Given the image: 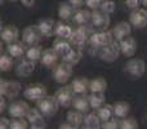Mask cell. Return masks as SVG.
<instances>
[{"label": "cell", "mask_w": 147, "mask_h": 129, "mask_svg": "<svg viewBox=\"0 0 147 129\" xmlns=\"http://www.w3.org/2000/svg\"><path fill=\"white\" fill-rule=\"evenodd\" d=\"M115 41L114 36H112L111 31H96V32L92 34L90 39H89V44H90V48L94 51V53L97 54V51L103 47L109 45L110 43Z\"/></svg>", "instance_id": "cell-1"}, {"label": "cell", "mask_w": 147, "mask_h": 129, "mask_svg": "<svg viewBox=\"0 0 147 129\" xmlns=\"http://www.w3.org/2000/svg\"><path fill=\"white\" fill-rule=\"evenodd\" d=\"M92 34H93V26H86V25L79 26L76 30H74L72 36L70 40H71L72 45L83 48L86 41H89Z\"/></svg>", "instance_id": "cell-2"}, {"label": "cell", "mask_w": 147, "mask_h": 129, "mask_svg": "<svg viewBox=\"0 0 147 129\" xmlns=\"http://www.w3.org/2000/svg\"><path fill=\"white\" fill-rule=\"evenodd\" d=\"M120 53H121V49H120V44L119 41H112L109 45L103 47V48L98 49L97 51V56L105 62H114L119 58Z\"/></svg>", "instance_id": "cell-3"}, {"label": "cell", "mask_w": 147, "mask_h": 129, "mask_svg": "<svg viewBox=\"0 0 147 129\" xmlns=\"http://www.w3.org/2000/svg\"><path fill=\"white\" fill-rule=\"evenodd\" d=\"M59 103L57 101L56 96H47L43 99L36 102V109L45 116H53L58 111Z\"/></svg>", "instance_id": "cell-4"}, {"label": "cell", "mask_w": 147, "mask_h": 129, "mask_svg": "<svg viewBox=\"0 0 147 129\" xmlns=\"http://www.w3.org/2000/svg\"><path fill=\"white\" fill-rule=\"evenodd\" d=\"M41 36H43V32L38 25L27 26L22 31V41L28 47L38 45V43L41 40Z\"/></svg>", "instance_id": "cell-5"}, {"label": "cell", "mask_w": 147, "mask_h": 129, "mask_svg": "<svg viewBox=\"0 0 147 129\" xmlns=\"http://www.w3.org/2000/svg\"><path fill=\"white\" fill-rule=\"evenodd\" d=\"M23 96H25V98H27L28 101L38 102V101H40V99H43L44 97H47V88L43 84H39V83L30 84V85H27L25 88Z\"/></svg>", "instance_id": "cell-6"}, {"label": "cell", "mask_w": 147, "mask_h": 129, "mask_svg": "<svg viewBox=\"0 0 147 129\" xmlns=\"http://www.w3.org/2000/svg\"><path fill=\"white\" fill-rule=\"evenodd\" d=\"M90 25L98 31H107L110 26V16L103 10H93L90 18Z\"/></svg>", "instance_id": "cell-7"}, {"label": "cell", "mask_w": 147, "mask_h": 129, "mask_svg": "<svg viewBox=\"0 0 147 129\" xmlns=\"http://www.w3.org/2000/svg\"><path fill=\"white\" fill-rule=\"evenodd\" d=\"M72 75V66L62 61L53 68V78L58 84H66Z\"/></svg>", "instance_id": "cell-8"}, {"label": "cell", "mask_w": 147, "mask_h": 129, "mask_svg": "<svg viewBox=\"0 0 147 129\" xmlns=\"http://www.w3.org/2000/svg\"><path fill=\"white\" fill-rule=\"evenodd\" d=\"M21 92V84L17 81H10V80H0V94L5 98L13 99L20 94Z\"/></svg>", "instance_id": "cell-9"}, {"label": "cell", "mask_w": 147, "mask_h": 129, "mask_svg": "<svg viewBox=\"0 0 147 129\" xmlns=\"http://www.w3.org/2000/svg\"><path fill=\"white\" fill-rule=\"evenodd\" d=\"M125 71H127L132 78L138 79L145 74L146 63H145V61L141 58H132L125 63Z\"/></svg>", "instance_id": "cell-10"}, {"label": "cell", "mask_w": 147, "mask_h": 129, "mask_svg": "<svg viewBox=\"0 0 147 129\" xmlns=\"http://www.w3.org/2000/svg\"><path fill=\"white\" fill-rule=\"evenodd\" d=\"M56 98L58 101L59 106L69 107L74 102L75 98V92H74L71 85H63L56 92Z\"/></svg>", "instance_id": "cell-11"}, {"label": "cell", "mask_w": 147, "mask_h": 129, "mask_svg": "<svg viewBox=\"0 0 147 129\" xmlns=\"http://www.w3.org/2000/svg\"><path fill=\"white\" fill-rule=\"evenodd\" d=\"M28 111H30V106L25 101H14L8 107V114L14 119H21V118L27 116Z\"/></svg>", "instance_id": "cell-12"}, {"label": "cell", "mask_w": 147, "mask_h": 129, "mask_svg": "<svg viewBox=\"0 0 147 129\" xmlns=\"http://www.w3.org/2000/svg\"><path fill=\"white\" fill-rule=\"evenodd\" d=\"M129 23L134 28H143L147 26V10L145 9H138L132 10L129 16Z\"/></svg>", "instance_id": "cell-13"}, {"label": "cell", "mask_w": 147, "mask_h": 129, "mask_svg": "<svg viewBox=\"0 0 147 129\" xmlns=\"http://www.w3.org/2000/svg\"><path fill=\"white\" fill-rule=\"evenodd\" d=\"M112 36L116 41H121L123 39L128 38L132 32V25L129 22H119L111 31Z\"/></svg>", "instance_id": "cell-14"}, {"label": "cell", "mask_w": 147, "mask_h": 129, "mask_svg": "<svg viewBox=\"0 0 147 129\" xmlns=\"http://www.w3.org/2000/svg\"><path fill=\"white\" fill-rule=\"evenodd\" d=\"M59 54L54 51L53 48H49V49H45L41 54V65L45 66L47 68H52V67H56L57 66V62H58V58H59Z\"/></svg>", "instance_id": "cell-15"}, {"label": "cell", "mask_w": 147, "mask_h": 129, "mask_svg": "<svg viewBox=\"0 0 147 129\" xmlns=\"http://www.w3.org/2000/svg\"><path fill=\"white\" fill-rule=\"evenodd\" d=\"M35 70V62L30 61V59H22L21 62H18L16 66V74L20 78H27Z\"/></svg>", "instance_id": "cell-16"}, {"label": "cell", "mask_w": 147, "mask_h": 129, "mask_svg": "<svg viewBox=\"0 0 147 129\" xmlns=\"http://www.w3.org/2000/svg\"><path fill=\"white\" fill-rule=\"evenodd\" d=\"M18 36H20V30L14 25L5 26L1 30V40L7 44L16 43L18 40Z\"/></svg>", "instance_id": "cell-17"}, {"label": "cell", "mask_w": 147, "mask_h": 129, "mask_svg": "<svg viewBox=\"0 0 147 129\" xmlns=\"http://www.w3.org/2000/svg\"><path fill=\"white\" fill-rule=\"evenodd\" d=\"M72 105H74V109L80 111L81 114H86L89 111V109H92L89 96H86V94H76Z\"/></svg>", "instance_id": "cell-18"}, {"label": "cell", "mask_w": 147, "mask_h": 129, "mask_svg": "<svg viewBox=\"0 0 147 129\" xmlns=\"http://www.w3.org/2000/svg\"><path fill=\"white\" fill-rule=\"evenodd\" d=\"M120 44V49H121V53L127 57H130L137 52V41L136 39H133L132 36H128V38L123 39L121 41H119Z\"/></svg>", "instance_id": "cell-19"}, {"label": "cell", "mask_w": 147, "mask_h": 129, "mask_svg": "<svg viewBox=\"0 0 147 129\" xmlns=\"http://www.w3.org/2000/svg\"><path fill=\"white\" fill-rule=\"evenodd\" d=\"M39 28L43 32V36H49L52 35H56V28H57V22L52 18H44V20L39 21Z\"/></svg>", "instance_id": "cell-20"}, {"label": "cell", "mask_w": 147, "mask_h": 129, "mask_svg": "<svg viewBox=\"0 0 147 129\" xmlns=\"http://www.w3.org/2000/svg\"><path fill=\"white\" fill-rule=\"evenodd\" d=\"M81 57H83V48H79V47L74 45L72 48L65 54V56H62V61L74 66V65H76V63L80 62Z\"/></svg>", "instance_id": "cell-21"}, {"label": "cell", "mask_w": 147, "mask_h": 129, "mask_svg": "<svg viewBox=\"0 0 147 129\" xmlns=\"http://www.w3.org/2000/svg\"><path fill=\"white\" fill-rule=\"evenodd\" d=\"M71 86L75 94H86V92L90 88V81L86 78H76L72 80Z\"/></svg>", "instance_id": "cell-22"}, {"label": "cell", "mask_w": 147, "mask_h": 129, "mask_svg": "<svg viewBox=\"0 0 147 129\" xmlns=\"http://www.w3.org/2000/svg\"><path fill=\"white\" fill-rule=\"evenodd\" d=\"M72 43L70 39H63V38H57L53 43V49L59 54V56H65L70 49L72 48Z\"/></svg>", "instance_id": "cell-23"}, {"label": "cell", "mask_w": 147, "mask_h": 129, "mask_svg": "<svg viewBox=\"0 0 147 129\" xmlns=\"http://www.w3.org/2000/svg\"><path fill=\"white\" fill-rule=\"evenodd\" d=\"M76 8L72 7L71 4H70L69 1H63L59 4V8H58V16L61 20L63 21H69L74 18V16H75L76 13Z\"/></svg>", "instance_id": "cell-24"}, {"label": "cell", "mask_w": 147, "mask_h": 129, "mask_svg": "<svg viewBox=\"0 0 147 129\" xmlns=\"http://www.w3.org/2000/svg\"><path fill=\"white\" fill-rule=\"evenodd\" d=\"M27 52L26 49V44L21 43V41H16V43H12V44H8L7 45V53H9L12 57H16V58H20L22 57L23 54Z\"/></svg>", "instance_id": "cell-25"}, {"label": "cell", "mask_w": 147, "mask_h": 129, "mask_svg": "<svg viewBox=\"0 0 147 129\" xmlns=\"http://www.w3.org/2000/svg\"><path fill=\"white\" fill-rule=\"evenodd\" d=\"M83 129H102L101 119H99L98 114L96 112H89L84 119Z\"/></svg>", "instance_id": "cell-26"}, {"label": "cell", "mask_w": 147, "mask_h": 129, "mask_svg": "<svg viewBox=\"0 0 147 129\" xmlns=\"http://www.w3.org/2000/svg\"><path fill=\"white\" fill-rule=\"evenodd\" d=\"M114 111L117 119H125L130 112V105L125 101H119L114 105Z\"/></svg>", "instance_id": "cell-27"}, {"label": "cell", "mask_w": 147, "mask_h": 129, "mask_svg": "<svg viewBox=\"0 0 147 129\" xmlns=\"http://www.w3.org/2000/svg\"><path fill=\"white\" fill-rule=\"evenodd\" d=\"M90 18H92V13L86 9H78L74 16V22L79 26H83L86 25L88 22H90Z\"/></svg>", "instance_id": "cell-28"}, {"label": "cell", "mask_w": 147, "mask_h": 129, "mask_svg": "<svg viewBox=\"0 0 147 129\" xmlns=\"http://www.w3.org/2000/svg\"><path fill=\"white\" fill-rule=\"evenodd\" d=\"M107 89V81L103 78H96L93 80H90V88L89 91L92 93H105V91Z\"/></svg>", "instance_id": "cell-29"}, {"label": "cell", "mask_w": 147, "mask_h": 129, "mask_svg": "<svg viewBox=\"0 0 147 129\" xmlns=\"http://www.w3.org/2000/svg\"><path fill=\"white\" fill-rule=\"evenodd\" d=\"M74 30L70 27L69 25L62 22H57V28H56V35L58 38H63V39H71Z\"/></svg>", "instance_id": "cell-30"}, {"label": "cell", "mask_w": 147, "mask_h": 129, "mask_svg": "<svg viewBox=\"0 0 147 129\" xmlns=\"http://www.w3.org/2000/svg\"><path fill=\"white\" fill-rule=\"evenodd\" d=\"M97 114H98V116H99V119H101L102 123L107 122V120L112 119V116H114V114H115L114 106H111V105H103L101 109H98Z\"/></svg>", "instance_id": "cell-31"}, {"label": "cell", "mask_w": 147, "mask_h": 129, "mask_svg": "<svg viewBox=\"0 0 147 129\" xmlns=\"http://www.w3.org/2000/svg\"><path fill=\"white\" fill-rule=\"evenodd\" d=\"M26 119L31 124H45L43 120V114L38 109H30V111L27 112Z\"/></svg>", "instance_id": "cell-32"}, {"label": "cell", "mask_w": 147, "mask_h": 129, "mask_svg": "<svg viewBox=\"0 0 147 129\" xmlns=\"http://www.w3.org/2000/svg\"><path fill=\"white\" fill-rule=\"evenodd\" d=\"M105 93H90L89 96V101H90V107L92 109H101L105 103Z\"/></svg>", "instance_id": "cell-33"}, {"label": "cell", "mask_w": 147, "mask_h": 129, "mask_svg": "<svg viewBox=\"0 0 147 129\" xmlns=\"http://www.w3.org/2000/svg\"><path fill=\"white\" fill-rule=\"evenodd\" d=\"M84 119H85V118H84L83 114H81L80 111H78V110H70V111L67 112V122L75 124L76 127L84 124Z\"/></svg>", "instance_id": "cell-34"}, {"label": "cell", "mask_w": 147, "mask_h": 129, "mask_svg": "<svg viewBox=\"0 0 147 129\" xmlns=\"http://www.w3.org/2000/svg\"><path fill=\"white\" fill-rule=\"evenodd\" d=\"M44 51H41V47L40 45H34V47H30L26 52V58L30 59V61H39L41 59V54H43Z\"/></svg>", "instance_id": "cell-35"}, {"label": "cell", "mask_w": 147, "mask_h": 129, "mask_svg": "<svg viewBox=\"0 0 147 129\" xmlns=\"http://www.w3.org/2000/svg\"><path fill=\"white\" fill-rule=\"evenodd\" d=\"M13 67V57L9 53H4L3 52L1 56H0V70L7 72L10 71Z\"/></svg>", "instance_id": "cell-36"}, {"label": "cell", "mask_w": 147, "mask_h": 129, "mask_svg": "<svg viewBox=\"0 0 147 129\" xmlns=\"http://www.w3.org/2000/svg\"><path fill=\"white\" fill-rule=\"evenodd\" d=\"M120 129H138V123L134 118H125L120 123Z\"/></svg>", "instance_id": "cell-37"}, {"label": "cell", "mask_w": 147, "mask_h": 129, "mask_svg": "<svg viewBox=\"0 0 147 129\" xmlns=\"http://www.w3.org/2000/svg\"><path fill=\"white\" fill-rule=\"evenodd\" d=\"M10 129H28L27 122L25 119H13L10 122Z\"/></svg>", "instance_id": "cell-38"}, {"label": "cell", "mask_w": 147, "mask_h": 129, "mask_svg": "<svg viewBox=\"0 0 147 129\" xmlns=\"http://www.w3.org/2000/svg\"><path fill=\"white\" fill-rule=\"evenodd\" d=\"M120 123L121 120L119 119H110L102 123V129H120Z\"/></svg>", "instance_id": "cell-39"}, {"label": "cell", "mask_w": 147, "mask_h": 129, "mask_svg": "<svg viewBox=\"0 0 147 129\" xmlns=\"http://www.w3.org/2000/svg\"><path fill=\"white\" fill-rule=\"evenodd\" d=\"M101 10L106 13H112L115 10V1L112 0H103L101 5Z\"/></svg>", "instance_id": "cell-40"}, {"label": "cell", "mask_w": 147, "mask_h": 129, "mask_svg": "<svg viewBox=\"0 0 147 129\" xmlns=\"http://www.w3.org/2000/svg\"><path fill=\"white\" fill-rule=\"evenodd\" d=\"M102 1L103 0H85V4L88 5V8L93 10H98L102 5Z\"/></svg>", "instance_id": "cell-41"}, {"label": "cell", "mask_w": 147, "mask_h": 129, "mask_svg": "<svg viewBox=\"0 0 147 129\" xmlns=\"http://www.w3.org/2000/svg\"><path fill=\"white\" fill-rule=\"evenodd\" d=\"M125 5H127V8H129L130 10H136V9H138L140 0H125Z\"/></svg>", "instance_id": "cell-42"}, {"label": "cell", "mask_w": 147, "mask_h": 129, "mask_svg": "<svg viewBox=\"0 0 147 129\" xmlns=\"http://www.w3.org/2000/svg\"><path fill=\"white\" fill-rule=\"evenodd\" d=\"M0 129H10V122L7 118H1L0 119Z\"/></svg>", "instance_id": "cell-43"}, {"label": "cell", "mask_w": 147, "mask_h": 129, "mask_svg": "<svg viewBox=\"0 0 147 129\" xmlns=\"http://www.w3.org/2000/svg\"><path fill=\"white\" fill-rule=\"evenodd\" d=\"M59 129H79V127H76L75 124H72V123H70V122H66L59 125Z\"/></svg>", "instance_id": "cell-44"}, {"label": "cell", "mask_w": 147, "mask_h": 129, "mask_svg": "<svg viewBox=\"0 0 147 129\" xmlns=\"http://www.w3.org/2000/svg\"><path fill=\"white\" fill-rule=\"evenodd\" d=\"M67 1L70 3V4L72 5V7H75V8H80L81 5L85 3V0H67Z\"/></svg>", "instance_id": "cell-45"}, {"label": "cell", "mask_w": 147, "mask_h": 129, "mask_svg": "<svg viewBox=\"0 0 147 129\" xmlns=\"http://www.w3.org/2000/svg\"><path fill=\"white\" fill-rule=\"evenodd\" d=\"M5 97L1 96V98H0V112H4L5 109H7V101H5Z\"/></svg>", "instance_id": "cell-46"}, {"label": "cell", "mask_w": 147, "mask_h": 129, "mask_svg": "<svg viewBox=\"0 0 147 129\" xmlns=\"http://www.w3.org/2000/svg\"><path fill=\"white\" fill-rule=\"evenodd\" d=\"M21 1H22L23 7H26V8H31L35 4V0H21Z\"/></svg>", "instance_id": "cell-47"}, {"label": "cell", "mask_w": 147, "mask_h": 129, "mask_svg": "<svg viewBox=\"0 0 147 129\" xmlns=\"http://www.w3.org/2000/svg\"><path fill=\"white\" fill-rule=\"evenodd\" d=\"M30 129H45V124H31Z\"/></svg>", "instance_id": "cell-48"}, {"label": "cell", "mask_w": 147, "mask_h": 129, "mask_svg": "<svg viewBox=\"0 0 147 129\" xmlns=\"http://www.w3.org/2000/svg\"><path fill=\"white\" fill-rule=\"evenodd\" d=\"M142 4L145 5V7H147V0H142Z\"/></svg>", "instance_id": "cell-49"}, {"label": "cell", "mask_w": 147, "mask_h": 129, "mask_svg": "<svg viewBox=\"0 0 147 129\" xmlns=\"http://www.w3.org/2000/svg\"><path fill=\"white\" fill-rule=\"evenodd\" d=\"M10 1H17V0H10Z\"/></svg>", "instance_id": "cell-50"}]
</instances>
